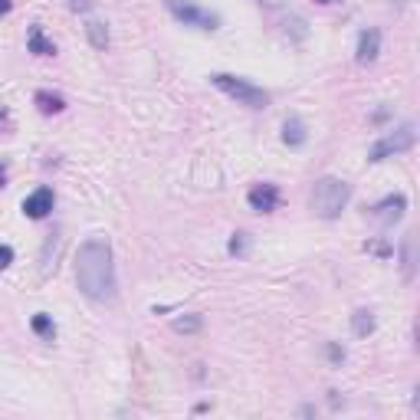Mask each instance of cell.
Wrapping results in <instances>:
<instances>
[{"label": "cell", "mask_w": 420, "mask_h": 420, "mask_svg": "<svg viewBox=\"0 0 420 420\" xmlns=\"http://www.w3.org/2000/svg\"><path fill=\"white\" fill-rule=\"evenodd\" d=\"M76 283L82 296L92 302H112L119 296V279H115V257H112L109 237H92L79 247L76 253Z\"/></svg>", "instance_id": "1"}, {"label": "cell", "mask_w": 420, "mask_h": 420, "mask_svg": "<svg viewBox=\"0 0 420 420\" xmlns=\"http://www.w3.org/2000/svg\"><path fill=\"white\" fill-rule=\"evenodd\" d=\"M352 200V188H348V181L342 178H318L316 188H312V198H309V207L312 214L322 217V220H335V217H342V210L348 207Z\"/></svg>", "instance_id": "2"}, {"label": "cell", "mask_w": 420, "mask_h": 420, "mask_svg": "<svg viewBox=\"0 0 420 420\" xmlns=\"http://www.w3.org/2000/svg\"><path fill=\"white\" fill-rule=\"evenodd\" d=\"M210 86H217L223 95L237 99V102L247 105V109H266V105H269V92H266L263 86H253V82H249V79H243V76L214 72V76H210Z\"/></svg>", "instance_id": "3"}, {"label": "cell", "mask_w": 420, "mask_h": 420, "mask_svg": "<svg viewBox=\"0 0 420 420\" xmlns=\"http://www.w3.org/2000/svg\"><path fill=\"white\" fill-rule=\"evenodd\" d=\"M414 141H417V125L414 122H404L394 131H387L384 138H377L368 151V161H384V158H394L401 151H411Z\"/></svg>", "instance_id": "4"}, {"label": "cell", "mask_w": 420, "mask_h": 420, "mask_svg": "<svg viewBox=\"0 0 420 420\" xmlns=\"http://www.w3.org/2000/svg\"><path fill=\"white\" fill-rule=\"evenodd\" d=\"M164 7L184 26H198V30H207V33H214L217 26H220V17H217L214 10L198 7L194 0H164Z\"/></svg>", "instance_id": "5"}, {"label": "cell", "mask_w": 420, "mask_h": 420, "mask_svg": "<svg viewBox=\"0 0 420 420\" xmlns=\"http://www.w3.org/2000/svg\"><path fill=\"white\" fill-rule=\"evenodd\" d=\"M404 210H407V198H404V194H387V198H381L371 207V217H375L377 223H384V227H394L404 217Z\"/></svg>", "instance_id": "6"}, {"label": "cell", "mask_w": 420, "mask_h": 420, "mask_svg": "<svg viewBox=\"0 0 420 420\" xmlns=\"http://www.w3.org/2000/svg\"><path fill=\"white\" fill-rule=\"evenodd\" d=\"M20 207H23V214L30 220H43V217L53 214V207H56V194H53V188H36L33 194H26Z\"/></svg>", "instance_id": "7"}, {"label": "cell", "mask_w": 420, "mask_h": 420, "mask_svg": "<svg viewBox=\"0 0 420 420\" xmlns=\"http://www.w3.org/2000/svg\"><path fill=\"white\" fill-rule=\"evenodd\" d=\"M247 204L253 207L257 214H273L276 207H279V188L269 184V181H263V184H257V188H249Z\"/></svg>", "instance_id": "8"}, {"label": "cell", "mask_w": 420, "mask_h": 420, "mask_svg": "<svg viewBox=\"0 0 420 420\" xmlns=\"http://www.w3.org/2000/svg\"><path fill=\"white\" fill-rule=\"evenodd\" d=\"M377 56H381V30L368 26V30H361V36H358V50H355V60H358L361 66H371Z\"/></svg>", "instance_id": "9"}, {"label": "cell", "mask_w": 420, "mask_h": 420, "mask_svg": "<svg viewBox=\"0 0 420 420\" xmlns=\"http://www.w3.org/2000/svg\"><path fill=\"white\" fill-rule=\"evenodd\" d=\"M26 50L33 53V56H56V43L53 40H46L43 26L33 23L30 30H26Z\"/></svg>", "instance_id": "10"}, {"label": "cell", "mask_w": 420, "mask_h": 420, "mask_svg": "<svg viewBox=\"0 0 420 420\" xmlns=\"http://www.w3.org/2000/svg\"><path fill=\"white\" fill-rule=\"evenodd\" d=\"M306 138H309V131H306V125H302L299 115H289L283 125V141L289 148H302L306 145Z\"/></svg>", "instance_id": "11"}, {"label": "cell", "mask_w": 420, "mask_h": 420, "mask_svg": "<svg viewBox=\"0 0 420 420\" xmlns=\"http://www.w3.org/2000/svg\"><path fill=\"white\" fill-rule=\"evenodd\" d=\"M401 266H404V279L411 283L414 273H417V240H414V233H407L401 243Z\"/></svg>", "instance_id": "12"}, {"label": "cell", "mask_w": 420, "mask_h": 420, "mask_svg": "<svg viewBox=\"0 0 420 420\" xmlns=\"http://www.w3.org/2000/svg\"><path fill=\"white\" fill-rule=\"evenodd\" d=\"M33 102L43 115H60V112H66V99H63L60 92H46V89H40V92L33 95Z\"/></svg>", "instance_id": "13"}, {"label": "cell", "mask_w": 420, "mask_h": 420, "mask_svg": "<svg viewBox=\"0 0 420 420\" xmlns=\"http://www.w3.org/2000/svg\"><path fill=\"white\" fill-rule=\"evenodd\" d=\"M86 36H89V43L95 46V50H109V23H102V20H89L86 23Z\"/></svg>", "instance_id": "14"}, {"label": "cell", "mask_w": 420, "mask_h": 420, "mask_svg": "<svg viewBox=\"0 0 420 420\" xmlns=\"http://www.w3.org/2000/svg\"><path fill=\"white\" fill-rule=\"evenodd\" d=\"M352 332L358 335V338H368L371 332H375V312L371 309H358L352 316Z\"/></svg>", "instance_id": "15"}, {"label": "cell", "mask_w": 420, "mask_h": 420, "mask_svg": "<svg viewBox=\"0 0 420 420\" xmlns=\"http://www.w3.org/2000/svg\"><path fill=\"white\" fill-rule=\"evenodd\" d=\"M30 325H33V332L43 338V342H53L56 338V322H53V316H46V312H36L33 318H30Z\"/></svg>", "instance_id": "16"}, {"label": "cell", "mask_w": 420, "mask_h": 420, "mask_svg": "<svg viewBox=\"0 0 420 420\" xmlns=\"http://www.w3.org/2000/svg\"><path fill=\"white\" fill-rule=\"evenodd\" d=\"M171 328L178 335H194V332H200L204 328V318L200 316H184V318H174L171 322Z\"/></svg>", "instance_id": "17"}, {"label": "cell", "mask_w": 420, "mask_h": 420, "mask_svg": "<svg viewBox=\"0 0 420 420\" xmlns=\"http://www.w3.org/2000/svg\"><path fill=\"white\" fill-rule=\"evenodd\" d=\"M227 249H230V257H247V249H249V233H233L230 243H227Z\"/></svg>", "instance_id": "18"}, {"label": "cell", "mask_w": 420, "mask_h": 420, "mask_svg": "<svg viewBox=\"0 0 420 420\" xmlns=\"http://www.w3.org/2000/svg\"><path fill=\"white\" fill-rule=\"evenodd\" d=\"M286 33H292L296 40H306V36H309V26H306L302 17H289L286 20Z\"/></svg>", "instance_id": "19"}, {"label": "cell", "mask_w": 420, "mask_h": 420, "mask_svg": "<svg viewBox=\"0 0 420 420\" xmlns=\"http://www.w3.org/2000/svg\"><path fill=\"white\" fill-rule=\"evenodd\" d=\"M365 249H368V253H377V257H381V259L394 257V249L387 247V243H381V240H377V243H365Z\"/></svg>", "instance_id": "20"}, {"label": "cell", "mask_w": 420, "mask_h": 420, "mask_svg": "<svg viewBox=\"0 0 420 420\" xmlns=\"http://www.w3.org/2000/svg\"><path fill=\"white\" fill-rule=\"evenodd\" d=\"M66 7L72 10V14H89V10L95 7V0H66Z\"/></svg>", "instance_id": "21"}, {"label": "cell", "mask_w": 420, "mask_h": 420, "mask_svg": "<svg viewBox=\"0 0 420 420\" xmlns=\"http://www.w3.org/2000/svg\"><path fill=\"white\" fill-rule=\"evenodd\" d=\"M10 263H14V249H10L7 243H0V273H4Z\"/></svg>", "instance_id": "22"}, {"label": "cell", "mask_w": 420, "mask_h": 420, "mask_svg": "<svg viewBox=\"0 0 420 420\" xmlns=\"http://www.w3.org/2000/svg\"><path fill=\"white\" fill-rule=\"evenodd\" d=\"M328 358H332L335 361V365H338V361H345V348H338V345H328Z\"/></svg>", "instance_id": "23"}, {"label": "cell", "mask_w": 420, "mask_h": 420, "mask_svg": "<svg viewBox=\"0 0 420 420\" xmlns=\"http://www.w3.org/2000/svg\"><path fill=\"white\" fill-rule=\"evenodd\" d=\"M259 7H269V10H276V7H283L286 0H257Z\"/></svg>", "instance_id": "24"}, {"label": "cell", "mask_w": 420, "mask_h": 420, "mask_svg": "<svg viewBox=\"0 0 420 420\" xmlns=\"http://www.w3.org/2000/svg\"><path fill=\"white\" fill-rule=\"evenodd\" d=\"M10 7H14L10 0H0V14H10Z\"/></svg>", "instance_id": "25"}, {"label": "cell", "mask_w": 420, "mask_h": 420, "mask_svg": "<svg viewBox=\"0 0 420 420\" xmlns=\"http://www.w3.org/2000/svg\"><path fill=\"white\" fill-rule=\"evenodd\" d=\"M4 184H7V168L0 164V188H4Z\"/></svg>", "instance_id": "26"}, {"label": "cell", "mask_w": 420, "mask_h": 420, "mask_svg": "<svg viewBox=\"0 0 420 420\" xmlns=\"http://www.w3.org/2000/svg\"><path fill=\"white\" fill-rule=\"evenodd\" d=\"M391 4H394L397 10H401V7H407V0H391Z\"/></svg>", "instance_id": "27"}, {"label": "cell", "mask_w": 420, "mask_h": 420, "mask_svg": "<svg viewBox=\"0 0 420 420\" xmlns=\"http://www.w3.org/2000/svg\"><path fill=\"white\" fill-rule=\"evenodd\" d=\"M4 119H7V109H4V105H0V122H4Z\"/></svg>", "instance_id": "28"}, {"label": "cell", "mask_w": 420, "mask_h": 420, "mask_svg": "<svg viewBox=\"0 0 420 420\" xmlns=\"http://www.w3.org/2000/svg\"><path fill=\"white\" fill-rule=\"evenodd\" d=\"M316 4H338V0H316Z\"/></svg>", "instance_id": "29"}]
</instances>
